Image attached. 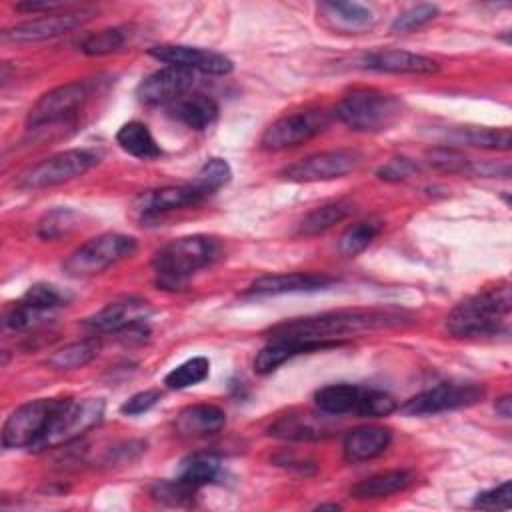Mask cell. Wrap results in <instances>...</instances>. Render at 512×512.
<instances>
[{
    "instance_id": "5bb4252c",
    "label": "cell",
    "mask_w": 512,
    "mask_h": 512,
    "mask_svg": "<svg viewBox=\"0 0 512 512\" xmlns=\"http://www.w3.org/2000/svg\"><path fill=\"white\" fill-rule=\"evenodd\" d=\"M328 126V114L324 110H300L274 120L262 134L260 144L266 150H286L298 146Z\"/></svg>"
},
{
    "instance_id": "44dd1931",
    "label": "cell",
    "mask_w": 512,
    "mask_h": 512,
    "mask_svg": "<svg viewBox=\"0 0 512 512\" xmlns=\"http://www.w3.org/2000/svg\"><path fill=\"white\" fill-rule=\"evenodd\" d=\"M362 68L388 74H434L438 62L408 50H374L362 58Z\"/></svg>"
},
{
    "instance_id": "ee69618b",
    "label": "cell",
    "mask_w": 512,
    "mask_h": 512,
    "mask_svg": "<svg viewBox=\"0 0 512 512\" xmlns=\"http://www.w3.org/2000/svg\"><path fill=\"white\" fill-rule=\"evenodd\" d=\"M412 172H416V164L408 158H392L388 164H384L378 170V176L382 180H390V182H398L408 178Z\"/></svg>"
},
{
    "instance_id": "d4e9b609",
    "label": "cell",
    "mask_w": 512,
    "mask_h": 512,
    "mask_svg": "<svg viewBox=\"0 0 512 512\" xmlns=\"http://www.w3.org/2000/svg\"><path fill=\"white\" fill-rule=\"evenodd\" d=\"M392 440V432L384 426H360L346 434L342 452L348 462H366L380 456Z\"/></svg>"
},
{
    "instance_id": "1f68e13d",
    "label": "cell",
    "mask_w": 512,
    "mask_h": 512,
    "mask_svg": "<svg viewBox=\"0 0 512 512\" xmlns=\"http://www.w3.org/2000/svg\"><path fill=\"white\" fill-rule=\"evenodd\" d=\"M220 472V460L212 454H192L180 462L178 478L194 488L212 482Z\"/></svg>"
},
{
    "instance_id": "74e56055",
    "label": "cell",
    "mask_w": 512,
    "mask_h": 512,
    "mask_svg": "<svg viewBox=\"0 0 512 512\" xmlns=\"http://www.w3.org/2000/svg\"><path fill=\"white\" fill-rule=\"evenodd\" d=\"M78 214L70 208H54L42 216L38 222V236L44 240H54L68 234L76 226Z\"/></svg>"
},
{
    "instance_id": "9a60e30c",
    "label": "cell",
    "mask_w": 512,
    "mask_h": 512,
    "mask_svg": "<svg viewBox=\"0 0 512 512\" xmlns=\"http://www.w3.org/2000/svg\"><path fill=\"white\" fill-rule=\"evenodd\" d=\"M92 18V10L86 8H72L66 12L56 14H44L40 18H32L26 22H18L2 32L4 42H42L52 40L62 34H68L76 28H80L84 22Z\"/></svg>"
},
{
    "instance_id": "7dc6e473",
    "label": "cell",
    "mask_w": 512,
    "mask_h": 512,
    "mask_svg": "<svg viewBox=\"0 0 512 512\" xmlns=\"http://www.w3.org/2000/svg\"><path fill=\"white\" fill-rule=\"evenodd\" d=\"M340 506L338 504H320L318 510H338Z\"/></svg>"
},
{
    "instance_id": "d6a6232c",
    "label": "cell",
    "mask_w": 512,
    "mask_h": 512,
    "mask_svg": "<svg viewBox=\"0 0 512 512\" xmlns=\"http://www.w3.org/2000/svg\"><path fill=\"white\" fill-rule=\"evenodd\" d=\"M458 142L486 148V150H510L512 144V132L510 128H488V126H474V128H462L456 134Z\"/></svg>"
},
{
    "instance_id": "ffe728a7",
    "label": "cell",
    "mask_w": 512,
    "mask_h": 512,
    "mask_svg": "<svg viewBox=\"0 0 512 512\" xmlns=\"http://www.w3.org/2000/svg\"><path fill=\"white\" fill-rule=\"evenodd\" d=\"M336 280L326 274L316 272H282V274H268L254 280L246 294L250 296H280V294H294V292H314L322 290Z\"/></svg>"
},
{
    "instance_id": "3957f363",
    "label": "cell",
    "mask_w": 512,
    "mask_h": 512,
    "mask_svg": "<svg viewBox=\"0 0 512 512\" xmlns=\"http://www.w3.org/2000/svg\"><path fill=\"white\" fill-rule=\"evenodd\" d=\"M220 252V242L204 234L170 240L154 254L152 260L158 286L166 290L184 286L198 270L214 264Z\"/></svg>"
},
{
    "instance_id": "e0dca14e",
    "label": "cell",
    "mask_w": 512,
    "mask_h": 512,
    "mask_svg": "<svg viewBox=\"0 0 512 512\" xmlns=\"http://www.w3.org/2000/svg\"><path fill=\"white\" fill-rule=\"evenodd\" d=\"M148 54L168 66H178V68H186L190 72H202V74H212V76L230 74L234 68V64L228 56L214 52V50L196 48V46L160 44V46L150 48Z\"/></svg>"
},
{
    "instance_id": "603a6c76",
    "label": "cell",
    "mask_w": 512,
    "mask_h": 512,
    "mask_svg": "<svg viewBox=\"0 0 512 512\" xmlns=\"http://www.w3.org/2000/svg\"><path fill=\"white\" fill-rule=\"evenodd\" d=\"M226 424V414L214 404H192L176 416V432L184 438H206L220 432Z\"/></svg>"
},
{
    "instance_id": "7bdbcfd3",
    "label": "cell",
    "mask_w": 512,
    "mask_h": 512,
    "mask_svg": "<svg viewBox=\"0 0 512 512\" xmlns=\"http://www.w3.org/2000/svg\"><path fill=\"white\" fill-rule=\"evenodd\" d=\"M158 400H160V392L158 390H142V392H136L134 396H130L120 406V412L128 414V416H138V414H144L150 408H154L158 404Z\"/></svg>"
},
{
    "instance_id": "9c48e42d",
    "label": "cell",
    "mask_w": 512,
    "mask_h": 512,
    "mask_svg": "<svg viewBox=\"0 0 512 512\" xmlns=\"http://www.w3.org/2000/svg\"><path fill=\"white\" fill-rule=\"evenodd\" d=\"M96 162H98V156L90 150H80V148L64 150L26 168L18 176L16 186L22 190H42V188L58 186L82 176L92 166H96Z\"/></svg>"
},
{
    "instance_id": "d6986e66",
    "label": "cell",
    "mask_w": 512,
    "mask_h": 512,
    "mask_svg": "<svg viewBox=\"0 0 512 512\" xmlns=\"http://www.w3.org/2000/svg\"><path fill=\"white\" fill-rule=\"evenodd\" d=\"M208 198L200 188H196L192 182L190 184H180V186H162L156 190H148L140 194L134 202V210L142 220L156 218L160 214L194 206Z\"/></svg>"
},
{
    "instance_id": "5b68a950",
    "label": "cell",
    "mask_w": 512,
    "mask_h": 512,
    "mask_svg": "<svg viewBox=\"0 0 512 512\" xmlns=\"http://www.w3.org/2000/svg\"><path fill=\"white\" fill-rule=\"evenodd\" d=\"M320 412L330 416L356 414L364 418L388 416L398 408L394 396L384 390L366 388L358 384H328L314 394Z\"/></svg>"
},
{
    "instance_id": "ba28073f",
    "label": "cell",
    "mask_w": 512,
    "mask_h": 512,
    "mask_svg": "<svg viewBox=\"0 0 512 512\" xmlns=\"http://www.w3.org/2000/svg\"><path fill=\"white\" fill-rule=\"evenodd\" d=\"M104 400L102 398H84V400H64L56 416L52 418L48 430L34 446V450H48L60 444H68L90 428L102 422L104 418Z\"/></svg>"
},
{
    "instance_id": "277c9868",
    "label": "cell",
    "mask_w": 512,
    "mask_h": 512,
    "mask_svg": "<svg viewBox=\"0 0 512 512\" xmlns=\"http://www.w3.org/2000/svg\"><path fill=\"white\" fill-rule=\"evenodd\" d=\"M336 118L356 132H382L402 116L398 96L378 88H352L334 108Z\"/></svg>"
},
{
    "instance_id": "83f0119b",
    "label": "cell",
    "mask_w": 512,
    "mask_h": 512,
    "mask_svg": "<svg viewBox=\"0 0 512 512\" xmlns=\"http://www.w3.org/2000/svg\"><path fill=\"white\" fill-rule=\"evenodd\" d=\"M116 142L124 152H128L130 156L142 158V160H150V158H156L162 154V148L154 140L148 126L142 122H136V120L120 126V130L116 132Z\"/></svg>"
},
{
    "instance_id": "f6af8a7d",
    "label": "cell",
    "mask_w": 512,
    "mask_h": 512,
    "mask_svg": "<svg viewBox=\"0 0 512 512\" xmlns=\"http://www.w3.org/2000/svg\"><path fill=\"white\" fill-rule=\"evenodd\" d=\"M72 8H74V4L62 2V0H24V2L16 4V10L32 12V14H38V12L56 14V12H66V10H72Z\"/></svg>"
},
{
    "instance_id": "f35d334b",
    "label": "cell",
    "mask_w": 512,
    "mask_h": 512,
    "mask_svg": "<svg viewBox=\"0 0 512 512\" xmlns=\"http://www.w3.org/2000/svg\"><path fill=\"white\" fill-rule=\"evenodd\" d=\"M438 16V8L434 4H416V6H410L408 10L400 12L392 26H390V32L392 34H408V32H414L422 26H426L428 22H432L434 18Z\"/></svg>"
},
{
    "instance_id": "8992f818",
    "label": "cell",
    "mask_w": 512,
    "mask_h": 512,
    "mask_svg": "<svg viewBox=\"0 0 512 512\" xmlns=\"http://www.w3.org/2000/svg\"><path fill=\"white\" fill-rule=\"evenodd\" d=\"M134 252L136 240L132 236L120 232H104L72 250L64 260V272L72 278L96 276L112 264L132 256Z\"/></svg>"
},
{
    "instance_id": "7a4b0ae2",
    "label": "cell",
    "mask_w": 512,
    "mask_h": 512,
    "mask_svg": "<svg viewBox=\"0 0 512 512\" xmlns=\"http://www.w3.org/2000/svg\"><path fill=\"white\" fill-rule=\"evenodd\" d=\"M510 310V284L500 282L456 304L446 318V328L458 338L496 336L508 330Z\"/></svg>"
},
{
    "instance_id": "2e32d148",
    "label": "cell",
    "mask_w": 512,
    "mask_h": 512,
    "mask_svg": "<svg viewBox=\"0 0 512 512\" xmlns=\"http://www.w3.org/2000/svg\"><path fill=\"white\" fill-rule=\"evenodd\" d=\"M196 82V72L178 66H164L152 74H148L138 84V100L146 106H170L188 92Z\"/></svg>"
},
{
    "instance_id": "4fadbf2b",
    "label": "cell",
    "mask_w": 512,
    "mask_h": 512,
    "mask_svg": "<svg viewBox=\"0 0 512 512\" xmlns=\"http://www.w3.org/2000/svg\"><path fill=\"white\" fill-rule=\"evenodd\" d=\"M358 164L360 154L356 150L338 148L328 152H316L302 160H296L280 174L290 182H326L350 174L358 168Z\"/></svg>"
},
{
    "instance_id": "4dcf8cb0",
    "label": "cell",
    "mask_w": 512,
    "mask_h": 512,
    "mask_svg": "<svg viewBox=\"0 0 512 512\" xmlns=\"http://www.w3.org/2000/svg\"><path fill=\"white\" fill-rule=\"evenodd\" d=\"M98 342L94 338H86L80 342H72L66 344L64 348L56 350L54 354L48 356V364L54 370H74V368H82L88 362H92L98 356Z\"/></svg>"
},
{
    "instance_id": "8fae6325",
    "label": "cell",
    "mask_w": 512,
    "mask_h": 512,
    "mask_svg": "<svg viewBox=\"0 0 512 512\" xmlns=\"http://www.w3.org/2000/svg\"><path fill=\"white\" fill-rule=\"evenodd\" d=\"M68 296L54 284H32L18 302L4 312V328L28 330L44 322L54 310L66 306Z\"/></svg>"
},
{
    "instance_id": "30bf717a",
    "label": "cell",
    "mask_w": 512,
    "mask_h": 512,
    "mask_svg": "<svg viewBox=\"0 0 512 512\" xmlns=\"http://www.w3.org/2000/svg\"><path fill=\"white\" fill-rule=\"evenodd\" d=\"M486 390L480 384L474 382H462V384H454V382H444L438 386H432L416 396H412L410 400H406L400 410L406 416H430V414H440V412H448V410H458V408H468L474 406L478 402H482Z\"/></svg>"
},
{
    "instance_id": "7402d4cb",
    "label": "cell",
    "mask_w": 512,
    "mask_h": 512,
    "mask_svg": "<svg viewBox=\"0 0 512 512\" xmlns=\"http://www.w3.org/2000/svg\"><path fill=\"white\" fill-rule=\"evenodd\" d=\"M318 16L330 30L362 32L376 20L374 12L358 2H320Z\"/></svg>"
},
{
    "instance_id": "8d00e7d4",
    "label": "cell",
    "mask_w": 512,
    "mask_h": 512,
    "mask_svg": "<svg viewBox=\"0 0 512 512\" xmlns=\"http://www.w3.org/2000/svg\"><path fill=\"white\" fill-rule=\"evenodd\" d=\"M232 178L230 164L224 158H210L204 162V166L198 170L194 178V186L200 188L206 196L220 190L224 184H228Z\"/></svg>"
},
{
    "instance_id": "d590c367",
    "label": "cell",
    "mask_w": 512,
    "mask_h": 512,
    "mask_svg": "<svg viewBox=\"0 0 512 512\" xmlns=\"http://www.w3.org/2000/svg\"><path fill=\"white\" fill-rule=\"evenodd\" d=\"M378 232H380V224L374 220L356 222L342 232V236L338 240V250L344 256H356L372 244V240L378 236Z\"/></svg>"
},
{
    "instance_id": "b9f144b4",
    "label": "cell",
    "mask_w": 512,
    "mask_h": 512,
    "mask_svg": "<svg viewBox=\"0 0 512 512\" xmlns=\"http://www.w3.org/2000/svg\"><path fill=\"white\" fill-rule=\"evenodd\" d=\"M476 508L482 510H508L512 506V484L510 480H504L502 484L482 492L474 500Z\"/></svg>"
},
{
    "instance_id": "6da1fadb",
    "label": "cell",
    "mask_w": 512,
    "mask_h": 512,
    "mask_svg": "<svg viewBox=\"0 0 512 512\" xmlns=\"http://www.w3.org/2000/svg\"><path fill=\"white\" fill-rule=\"evenodd\" d=\"M410 322L406 312L390 308H354V310H334L306 318L286 320L270 328V338H290L304 342H324L338 346V338L344 334H356L366 330L396 328Z\"/></svg>"
},
{
    "instance_id": "4316f807",
    "label": "cell",
    "mask_w": 512,
    "mask_h": 512,
    "mask_svg": "<svg viewBox=\"0 0 512 512\" xmlns=\"http://www.w3.org/2000/svg\"><path fill=\"white\" fill-rule=\"evenodd\" d=\"M416 480V474L412 470H386L372 474L358 484L350 488V496L356 500H374V498H386L396 492L406 490Z\"/></svg>"
},
{
    "instance_id": "52a82bcc",
    "label": "cell",
    "mask_w": 512,
    "mask_h": 512,
    "mask_svg": "<svg viewBox=\"0 0 512 512\" xmlns=\"http://www.w3.org/2000/svg\"><path fill=\"white\" fill-rule=\"evenodd\" d=\"M64 404V398H38L18 406L2 426L4 448H32L48 430L52 418Z\"/></svg>"
},
{
    "instance_id": "f546056e",
    "label": "cell",
    "mask_w": 512,
    "mask_h": 512,
    "mask_svg": "<svg viewBox=\"0 0 512 512\" xmlns=\"http://www.w3.org/2000/svg\"><path fill=\"white\" fill-rule=\"evenodd\" d=\"M350 212H352V204L348 200H336V202L322 204L304 216V220L298 226V232L302 236L322 234L328 228H332L334 224L342 222Z\"/></svg>"
},
{
    "instance_id": "836d02e7",
    "label": "cell",
    "mask_w": 512,
    "mask_h": 512,
    "mask_svg": "<svg viewBox=\"0 0 512 512\" xmlns=\"http://www.w3.org/2000/svg\"><path fill=\"white\" fill-rule=\"evenodd\" d=\"M210 374V362L204 356H194L188 358L186 362L178 364L176 368H172L166 376H164V384L170 390H182V388H190L194 384H200L202 380H206Z\"/></svg>"
},
{
    "instance_id": "cb8c5ba5",
    "label": "cell",
    "mask_w": 512,
    "mask_h": 512,
    "mask_svg": "<svg viewBox=\"0 0 512 512\" xmlns=\"http://www.w3.org/2000/svg\"><path fill=\"white\" fill-rule=\"evenodd\" d=\"M218 104L212 96L202 92H188L180 100L168 106V114L192 130H204L212 126L218 118Z\"/></svg>"
},
{
    "instance_id": "7c38bea8",
    "label": "cell",
    "mask_w": 512,
    "mask_h": 512,
    "mask_svg": "<svg viewBox=\"0 0 512 512\" xmlns=\"http://www.w3.org/2000/svg\"><path fill=\"white\" fill-rule=\"evenodd\" d=\"M88 86L84 82H68L42 94L26 116L28 130L68 122L86 102Z\"/></svg>"
},
{
    "instance_id": "60d3db41",
    "label": "cell",
    "mask_w": 512,
    "mask_h": 512,
    "mask_svg": "<svg viewBox=\"0 0 512 512\" xmlns=\"http://www.w3.org/2000/svg\"><path fill=\"white\" fill-rule=\"evenodd\" d=\"M426 158H428L430 166H434L442 172H464L470 168V160L462 152H458L450 146L432 148V150H428Z\"/></svg>"
},
{
    "instance_id": "f1b7e54d",
    "label": "cell",
    "mask_w": 512,
    "mask_h": 512,
    "mask_svg": "<svg viewBox=\"0 0 512 512\" xmlns=\"http://www.w3.org/2000/svg\"><path fill=\"white\" fill-rule=\"evenodd\" d=\"M324 434V424L316 422L312 414H288L270 426V436L282 440H316Z\"/></svg>"
},
{
    "instance_id": "ab89813d",
    "label": "cell",
    "mask_w": 512,
    "mask_h": 512,
    "mask_svg": "<svg viewBox=\"0 0 512 512\" xmlns=\"http://www.w3.org/2000/svg\"><path fill=\"white\" fill-rule=\"evenodd\" d=\"M198 488L182 482L180 478L176 480H164V482H156L152 486V496L164 504H172V506H182L192 502L194 494Z\"/></svg>"
},
{
    "instance_id": "e575fe53",
    "label": "cell",
    "mask_w": 512,
    "mask_h": 512,
    "mask_svg": "<svg viewBox=\"0 0 512 512\" xmlns=\"http://www.w3.org/2000/svg\"><path fill=\"white\" fill-rule=\"evenodd\" d=\"M126 40H128L126 28H122V26L104 28V30L84 36L80 42V50L88 56H104V54H112V52L120 50L126 44Z\"/></svg>"
},
{
    "instance_id": "484cf974",
    "label": "cell",
    "mask_w": 512,
    "mask_h": 512,
    "mask_svg": "<svg viewBox=\"0 0 512 512\" xmlns=\"http://www.w3.org/2000/svg\"><path fill=\"white\" fill-rule=\"evenodd\" d=\"M332 348V344L324 342H304V340H290V338H270V342L256 354L254 358V372L256 374H270L280 368L286 360L308 354L316 350Z\"/></svg>"
},
{
    "instance_id": "bcb514c9",
    "label": "cell",
    "mask_w": 512,
    "mask_h": 512,
    "mask_svg": "<svg viewBox=\"0 0 512 512\" xmlns=\"http://www.w3.org/2000/svg\"><path fill=\"white\" fill-rule=\"evenodd\" d=\"M496 414L502 416L504 420H508L512 416V398L510 396H502L500 400H496Z\"/></svg>"
},
{
    "instance_id": "ac0fdd59",
    "label": "cell",
    "mask_w": 512,
    "mask_h": 512,
    "mask_svg": "<svg viewBox=\"0 0 512 512\" xmlns=\"http://www.w3.org/2000/svg\"><path fill=\"white\" fill-rule=\"evenodd\" d=\"M152 310L146 300L140 298H120L104 308H100L96 314H92L86 324L96 332H116L124 334L128 330L146 326V320L150 318Z\"/></svg>"
}]
</instances>
